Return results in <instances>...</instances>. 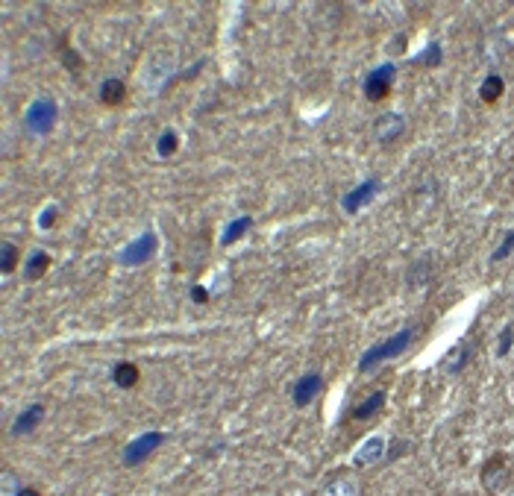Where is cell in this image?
<instances>
[{"instance_id": "obj_13", "label": "cell", "mask_w": 514, "mask_h": 496, "mask_svg": "<svg viewBox=\"0 0 514 496\" xmlns=\"http://www.w3.org/2000/svg\"><path fill=\"white\" fill-rule=\"evenodd\" d=\"M502 464H506V458L497 455V458H491L488 464L482 467V484H485L488 490H502V484H506L508 473H500Z\"/></svg>"}, {"instance_id": "obj_1", "label": "cell", "mask_w": 514, "mask_h": 496, "mask_svg": "<svg viewBox=\"0 0 514 496\" xmlns=\"http://www.w3.org/2000/svg\"><path fill=\"white\" fill-rule=\"evenodd\" d=\"M411 341H414V329H411V326L403 329V332H397V335L385 338V341H379V344H374L362 358H358V370L367 373V370H374V367H379V365H385V361H391V358L403 356V352L409 349Z\"/></svg>"}, {"instance_id": "obj_25", "label": "cell", "mask_w": 514, "mask_h": 496, "mask_svg": "<svg viewBox=\"0 0 514 496\" xmlns=\"http://www.w3.org/2000/svg\"><path fill=\"white\" fill-rule=\"evenodd\" d=\"M511 347H514V326L508 323V326L500 332V341H497V358H506Z\"/></svg>"}, {"instance_id": "obj_22", "label": "cell", "mask_w": 514, "mask_h": 496, "mask_svg": "<svg viewBox=\"0 0 514 496\" xmlns=\"http://www.w3.org/2000/svg\"><path fill=\"white\" fill-rule=\"evenodd\" d=\"M177 147H180V136H177L173 129H165V132L159 136V141H156V153H159L162 159H165V156H173V153H177Z\"/></svg>"}, {"instance_id": "obj_12", "label": "cell", "mask_w": 514, "mask_h": 496, "mask_svg": "<svg viewBox=\"0 0 514 496\" xmlns=\"http://www.w3.org/2000/svg\"><path fill=\"white\" fill-rule=\"evenodd\" d=\"M470 352H473V347H467V344H458V347H453V349L444 356V361H441L444 373H453V376H458V373H462V370L467 367Z\"/></svg>"}, {"instance_id": "obj_16", "label": "cell", "mask_w": 514, "mask_h": 496, "mask_svg": "<svg viewBox=\"0 0 514 496\" xmlns=\"http://www.w3.org/2000/svg\"><path fill=\"white\" fill-rule=\"evenodd\" d=\"M250 229H253V217H250V215H242V217H235L233 224H229V226L224 229V235H221V244H224V247L235 244V241H242V235H244V233H250Z\"/></svg>"}, {"instance_id": "obj_27", "label": "cell", "mask_w": 514, "mask_h": 496, "mask_svg": "<svg viewBox=\"0 0 514 496\" xmlns=\"http://www.w3.org/2000/svg\"><path fill=\"white\" fill-rule=\"evenodd\" d=\"M191 300H194V303H206V300H209V291H206V288H200V285H197V288L191 291Z\"/></svg>"}, {"instance_id": "obj_17", "label": "cell", "mask_w": 514, "mask_h": 496, "mask_svg": "<svg viewBox=\"0 0 514 496\" xmlns=\"http://www.w3.org/2000/svg\"><path fill=\"white\" fill-rule=\"evenodd\" d=\"M502 91H506V83H502L500 74H488L482 80V85H479V97H482L485 103H497L502 97Z\"/></svg>"}, {"instance_id": "obj_21", "label": "cell", "mask_w": 514, "mask_h": 496, "mask_svg": "<svg viewBox=\"0 0 514 496\" xmlns=\"http://www.w3.org/2000/svg\"><path fill=\"white\" fill-rule=\"evenodd\" d=\"M323 496H358V484L353 479H335L326 484Z\"/></svg>"}, {"instance_id": "obj_10", "label": "cell", "mask_w": 514, "mask_h": 496, "mask_svg": "<svg viewBox=\"0 0 514 496\" xmlns=\"http://www.w3.org/2000/svg\"><path fill=\"white\" fill-rule=\"evenodd\" d=\"M41 420H45V405H41V402H32V405H27V409L15 417L12 432H15V435H32V432L39 429Z\"/></svg>"}, {"instance_id": "obj_9", "label": "cell", "mask_w": 514, "mask_h": 496, "mask_svg": "<svg viewBox=\"0 0 514 496\" xmlns=\"http://www.w3.org/2000/svg\"><path fill=\"white\" fill-rule=\"evenodd\" d=\"M403 129H406V118L391 112V115H382L376 124H374V138L379 144H391V141H397L403 136Z\"/></svg>"}, {"instance_id": "obj_5", "label": "cell", "mask_w": 514, "mask_h": 496, "mask_svg": "<svg viewBox=\"0 0 514 496\" xmlns=\"http://www.w3.org/2000/svg\"><path fill=\"white\" fill-rule=\"evenodd\" d=\"M394 76H397V65L394 62H382L379 68H374L367 76H365V97L367 100H385V97L391 94V85H394Z\"/></svg>"}, {"instance_id": "obj_20", "label": "cell", "mask_w": 514, "mask_h": 496, "mask_svg": "<svg viewBox=\"0 0 514 496\" xmlns=\"http://www.w3.org/2000/svg\"><path fill=\"white\" fill-rule=\"evenodd\" d=\"M441 59H444V50H441L438 41H429L420 56H414V62H418V65H426V68H438Z\"/></svg>"}, {"instance_id": "obj_26", "label": "cell", "mask_w": 514, "mask_h": 496, "mask_svg": "<svg viewBox=\"0 0 514 496\" xmlns=\"http://www.w3.org/2000/svg\"><path fill=\"white\" fill-rule=\"evenodd\" d=\"M56 217H59V208H56V206L41 208V215H39V226H41V229H50L53 224H56Z\"/></svg>"}, {"instance_id": "obj_14", "label": "cell", "mask_w": 514, "mask_h": 496, "mask_svg": "<svg viewBox=\"0 0 514 496\" xmlns=\"http://www.w3.org/2000/svg\"><path fill=\"white\" fill-rule=\"evenodd\" d=\"M47 268H50V252L36 250V252H32V256L24 261V277H27L30 282H39V279L47 273Z\"/></svg>"}, {"instance_id": "obj_23", "label": "cell", "mask_w": 514, "mask_h": 496, "mask_svg": "<svg viewBox=\"0 0 514 496\" xmlns=\"http://www.w3.org/2000/svg\"><path fill=\"white\" fill-rule=\"evenodd\" d=\"M59 59H62V65H65V68H68L71 74H76V71H83V59L80 56H76V50L71 47V44L68 41H59Z\"/></svg>"}, {"instance_id": "obj_8", "label": "cell", "mask_w": 514, "mask_h": 496, "mask_svg": "<svg viewBox=\"0 0 514 496\" xmlns=\"http://www.w3.org/2000/svg\"><path fill=\"white\" fill-rule=\"evenodd\" d=\"M323 391V373L318 370H312V373H306V376L297 379V385H294V405H300V409H306L309 402H314V396H318Z\"/></svg>"}, {"instance_id": "obj_4", "label": "cell", "mask_w": 514, "mask_h": 496, "mask_svg": "<svg viewBox=\"0 0 514 496\" xmlns=\"http://www.w3.org/2000/svg\"><path fill=\"white\" fill-rule=\"evenodd\" d=\"M156 250H159V235L156 233H144V235H138L136 241H129V244L118 252V261H121L124 268H136V264L150 261L153 256H156Z\"/></svg>"}, {"instance_id": "obj_6", "label": "cell", "mask_w": 514, "mask_h": 496, "mask_svg": "<svg viewBox=\"0 0 514 496\" xmlns=\"http://www.w3.org/2000/svg\"><path fill=\"white\" fill-rule=\"evenodd\" d=\"M376 194H379V180H365V182H358L353 191H347L341 197V208L347 215H358L367 203H374Z\"/></svg>"}, {"instance_id": "obj_19", "label": "cell", "mask_w": 514, "mask_h": 496, "mask_svg": "<svg viewBox=\"0 0 514 496\" xmlns=\"http://www.w3.org/2000/svg\"><path fill=\"white\" fill-rule=\"evenodd\" d=\"M18 261H21V252L15 244H9V241H3L0 244V270L3 273H12L18 268Z\"/></svg>"}, {"instance_id": "obj_11", "label": "cell", "mask_w": 514, "mask_h": 496, "mask_svg": "<svg viewBox=\"0 0 514 496\" xmlns=\"http://www.w3.org/2000/svg\"><path fill=\"white\" fill-rule=\"evenodd\" d=\"M103 106H121L127 100V85L124 80H115V76H109V80L100 83V91H97Z\"/></svg>"}, {"instance_id": "obj_7", "label": "cell", "mask_w": 514, "mask_h": 496, "mask_svg": "<svg viewBox=\"0 0 514 496\" xmlns=\"http://www.w3.org/2000/svg\"><path fill=\"white\" fill-rule=\"evenodd\" d=\"M388 455V444H385V438H379V435H370L367 440H362V446L353 453V467L356 470H365V467H374L379 464L382 458Z\"/></svg>"}, {"instance_id": "obj_2", "label": "cell", "mask_w": 514, "mask_h": 496, "mask_svg": "<svg viewBox=\"0 0 514 496\" xmlns=\"http://www.w3.org/2000/svg\"><path fill=\"white\" fill-rule=\"evenodd\" d=\"M59 120V106L53 97H39V100H32L30 109L24 112V127L30 136H47V132L56 127Z\"/></svg>"}, {"instance_id": "obj_28", "label": "cell", "mask_w": 514, "mask_h": 496, "mask_svg": "<svg viewBox=\"0 0 514 496\" xmlns=\"http://www.w3.org/2000/svg\"><path fill=\"white\" fill-rule=\"evenodd\" d=\"M15 496H41V493H39L36 488H21V490H18Z\"/></svg>"}, {"instance_id": "obj_3", "label": "cell", "mask_w": 514, "mask_h": 496, "mask_svg": "<svg viewBox=\"0 0 514 496\" xmlns=\"http://www.w3.org/2000/svg\"><path fill=\"white\" fill-rule=\"evenodd\" d=\"M165 444V435L162 432H144V435H138L136 440H129V444L124 446V453H121V461H124V467H138V464H144V461L156 453V449Z\"/></svg>"}, {"instance_id": "obj_24", "label": "cell", "mask_w": 514, "mask_h": 496, "mask_svg": "<svg viewBox=\"0 0 514 496\" xmlns=\"http://www.w3.org/2000/svg\"><path fill=\"white\" fill-rule=\"evenodd\" d=\"M511 252H514V229H511V233H506V235H502L500 247H497L494 252H491V261H502V259H508Z\"/></svg>"}, {"instance_id": "obj_18", "label": "cell", "mask_w": 514, "mask_h": 496, "mask_svg": "<svg viewBox=\"0 0 514 496\" xmlns=\"http://www.w3.org/2000/svg\"><path fill=\"white\" fill-rule=\"evenodd\" d=\"M382 405H385V391H376V393H370L362 405H356L353 417H356V420H370L374 414L382 411Z\"/></svg>"}, {"instance_id": "obj_15", "label": "cell", "mask_w": 514, "mask_h": 496, "mask_svg": "<svg viewBox=\"0 0 514 496\" xmlns=\"http://www.w3.org/2000/svg\"><path fill=\"white\" fill-rule=\"evenodd\" d=\"M112 379H115L118 388L129 391V388H136V385H138L141 373H138V367L133 365V361H121V365H115V370H112Z\"/></svg>"}]
</instances>
